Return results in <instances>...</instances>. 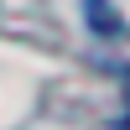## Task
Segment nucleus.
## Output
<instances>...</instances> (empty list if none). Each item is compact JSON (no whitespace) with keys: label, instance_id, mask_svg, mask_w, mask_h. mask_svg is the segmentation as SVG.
<instances>
[{"label":"nucleus","instance_id":"1","mask_svg":"<svg viewBox=\"0 0 130 130\" xmlns=\"http://www.w3.org/2000/svg\"><path fill=\"white\" fill-rule=\"evenodd\" d=\"M83 10H89V26L99 31V37H115V31L125 26V21H120V10H115L109 0H83Z\"/></svg>","mask_w":130,"mask_h":130},{"label":"nucleus","instance_id":"2","mask_svg":"<svg viewBox=\"0 0 130 130\" xmlns=\"http://www.w3.org/2000/svg\"><path fill=\"white\" fill-rule=\"evenodd\" d=\"M125 104H130V73H125Z\"/></svg>","mask_w":130,"mask_h":130}]
</instances>
